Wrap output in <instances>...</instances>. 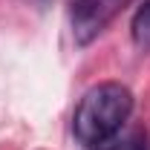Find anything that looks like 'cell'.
<instances>
[{
    "label": "cell",
    "mask_w": 150,
    "mask_h": 150,
    "mask_svg": "<svg viewBox=\"0 0 150 150\" xmlns=\"http://www.w3.org/2000/svg\"><path fill=\"white\" fill-rule=\"evenodd\" d=\"M84 150H150V139L142 127H130V130L121 127L115 136L98 142V144H90Z\"/></svg>",
    "instance_id": "3957f363"
},
{
    "label": "cell",
    "mask_w": 150,
    "mask_h": 150,
    "mask_svg": "<svg viewBox=\"0 0 150 150\" xmlns=\"http://www.w3.org/2000/svg\"><path fill=\"white\" fill-rule=\"evenodd\" d=\"M133 112V93L118 81L95 84L81 95L72 115L75 139L90 147L104 139H110L121 127H127V118Z\"/></svg>",
    "instance_id": "6da1fadb"
},
{
    "label": "cell",
    "mask_w": 150,
    "mask_h": 150,
    "mask_svg": "<svg viewBox=\"0 0 150 150\" xmlns=\"http://www.w3.org/2000/svg\"><path fill=\"white\" fill-rule=\"evenodd\" d=\"M29 3H35V6H46L49 0H29Z\"/></svg>",
    "instance_id": "5b68a950"
},
{
    "label": "cell",
    "mask_w": 150,
    "mask_h": 150,
    "mask_svg": "<svg viewBox=\"0 0 150 150\" xmlns=\"http://www.w3.org/2000/svg\"><path fill=\"white\" fill-rule=\"evenodd\" d=\"M127 3H130V0H75L72 18H69L75 43H78V46L93 43L95 38L115 20V15H118Z\"/></svg>",
    "instance_id": "7a4b0ae2"
},
{
    "label": "cell",
    "mask_w": 150,
    "mask_h": 150,
    "mask_svg": "<svg viewBox=\"0 0 150 150\" xmlns=\"http://www.w3.org/2000/svg\"><path fill=\"white\" fill-rule=\"evenodd\" d=\"M130 38L139 49H150V0H144L130 20Z\"/></svg>",
    "instance_id": "277c9868"
}]
</instances>
